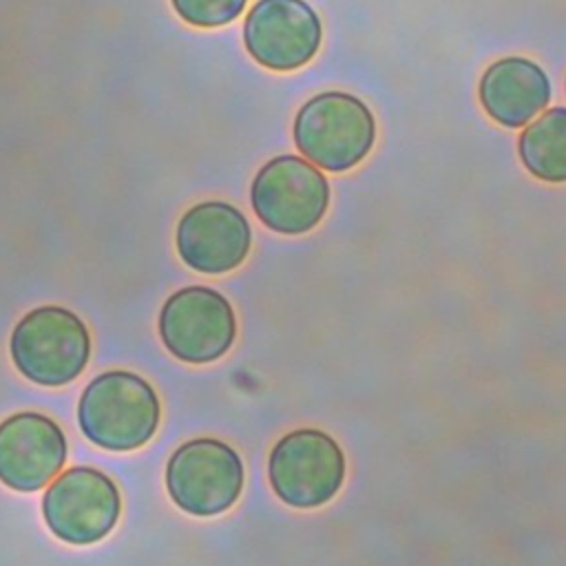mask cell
<instances>
[{
  "label": "cell",
  "mask_w": 566,
  "mask_h": 566,
  "mask_svg": "<svg viewBox=\"0 0 566 566\" xmlns=\"http://www.w3.org/2000/svg\"><path fill=\"white\" fill-rule=\"evenodd\" d=\"M177 15L192 27H223L241 15L245 0H170Z\"/></svg>",
  "instance_id": "5bb4252c"
},
{
  "label": "cell",
  "mask_w": 566,
  "mask_h": 566,
  "mask_svg": "<svg viewBox=\"0 0 566 566\" xmlns=\"http://www.w3.org/2000/svg\"><path fill=\"white\" fill-rule=\"evenodd\" d=\"M119 511L122 500L115 482L93 467L62 471L42 497V515L49 531L75 546L104 539L117 524Z\"/></svg>",
  "instance_id": "52a82bcc"
},
{
  "label": "cell",
  "mask_w": 566,
  "mask_h": 566,
  "mask_svg": "<svg viewBox=\"0 0 566 566\" xmlns=\"http://www.w3.org/2000/svg\"><path fill=\"white\" fill-rule=\"evenodd\" d=\"M268 478L281 502L294 509H316L340 491L345 455L329 433L294 429L272 447Z\"/></svg>",
  "instance_id": "277c9868"
},
{
  "label": "cell",
  "mask_w": 566,
  "mask_h": 566,
  "mask_svg": "<svg viewBox=\"0 0 566 566\" xmlns=\"http://www.w3.org/2000/svg\"><path fill=\"white\" fill-rule=\"evenodd\" d=\"M166 489L170 500L190 515L210 517L226 513L241 495L243 462L221 440H188L166 464Z\"/></svg>",
  "instance_id": "5b68a950"
},
{
  "label": "cell",
  "mask_w": 566,
  "mask_h": 566,
  "mask_svg": "<svg viewBox=\"0 0 566 566\" xmlns=\"http://www.w3.org/2000/svg\"><path fill=\"white\" fill-rule=\"evenodd\" d=\"M9 352L15 369L42 387L75 380L91 356V334L84 321L60 305L27 312L11 332Z\"/></svg>",
  "instance_id": "7a4b0ae2"
},
{
  "label": "cell",
  "mask_w": 566,
  "mask_h": 566,
  "mask_svg": "<svg viewBox=\"0 0 566 566\" xmlns=\"http://www.w3.org/2000/svg\"><path fill=\"white\" fill-rule=\"evenodd\" d=\"M181 261L201 274H226L239 268L252 245V230L241 210L226 201H203L186 210L177 226Z\"/></svg>",
  "instance_id": "30bf717a"
},
{
  "label": "cell",
  "mask_w": 566,
  "mask_h": 566,
  "mask_svg": "<svg viewBox=\"0 0 566 566\" xmlns=\"http://www.w3.org/2000/svg\"><path fill=\"white\" fill-rule=\"evenodd\" d=\"M292 133L303 157L323 170L343 172L369 155L376 142V119L363 99L327 91L298 108Z\"/></svg>",
  "instance_id": "3957f363"
},
{
  "label": "cell",
  "mask_w": 566,
  "mask_h": 566,
  "mask_svg": "<svg viewBox=\"0 0 566 566\" xmlns=\"http://www.w3.org/2000/svg\"><path fill=\"white\" fill-rule=\"evenodd\" d=\"M159 336L166 349L184 363L219 360L237 336L234 310L212 287H181L166 298L159 312Z\"/></svg>",
  "instance_id": "ba28073f"
},
{
  "label": "cell",
  "mask_w": 566,
  "mask_h": 566,
  "mask_svg": "<svg viewBox=\"0 0 566 566\" xmlns=\"http://www.w3.org/2000/svg\"><path fill=\"white\" fill-rule=\"evenodd\" d=\"M321 38V20L305 0H259L243 24L248 53L270 71H294L307 64Z\"/></svg>",
  "instance_id": "9c48e42d"
},
{
  "label": "cell",
  "mask_w": 566,
  "mask_h": 566,
  "mask_svg": "<svg viewBox=\"0 0 566 566\" xmlns=\"http://www.w3.org/2000/svg\"><path fill=\"white\" fill-rule=\"evenodd\" d=\"M480 104L484 113L506 126L528 124L551 99L548 75L526 57H502L480 80Z\"/></svg>",
  "instance_id": "7c38bea8"
},
{
  "label": "cell",
  "mask_w": 566,
  "mask_h": 566,
  "mask_svg": "<svg viewBox=\"0 0 566 566\" xmlns=\"http://www.w3.org/2000/svg\"><path fill=\"white\" fill-rule=\"evenodd\" d=\"M159 418L161 405L150 382L124 369L95 376L77 402L82 433L106 451H133L146 444Z\"/></svg>",
  "instance_id": "6da1fadb"
},
{
  "label": "cell",
  "mask_w": 566,
  "mask_h": 566,
  "mask_svg": "<svg viewBox=\"0 0 566 566\" xmlns=\"http://www.w3.org/2000/svg\"><path fill=\"white\" fill-rule=\"evenodd\" d=\"M524 168L548 184L566 181V108H551L531 122L517 142Z\"/></svg>",
  "instance_id": "4fadbf2b"
},
{
  "label": "cell",
  "mask_w": 566,
  "mask_h": 566,
  "mask_svg": "<svg viewBox=\"0 0 566 566\" xmlns=\"http://www.w3.org/2000/svg\"><path fill=\"white\" fill-rule=\"evenodd\" d=\"M66 462V438L55 420L20 411L0 422V482L31 493L46 486Z\"/></svg>",
  "instance_id": "8fae6325"
},
{
  "label": "cell",
  "mask_w": 566,
  "mask_h": 566,
  "mask_svg": "<svg viewBox=\"0 0 566 566\" xmlns=\"http://www.w3.org/2000/svg\"><path fill=\"white\" fill-rule=\"evenodd\" d=\"M252 210L259 221L281 234H303L318 226L329 206V184L310 161L281 155L252 179Z\"/></svg>",
  "instance_id": "8992f818"
}]
</instances>
